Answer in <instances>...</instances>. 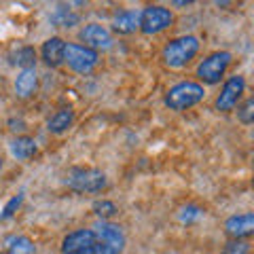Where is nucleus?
<instances>
[{"instance_id": "f257e3e1", "label": "nucleus", "mask_w": 254, "mask_h": 254, "mask_svg": "<svg viewBox=\"0 0 254 254\" xmlns=\"http://www.w3.org/2000/svg\"><path fill=\"white\" fill-rule=\"evenodd\" d=\"M205 98V89L203 85L195 83V81H180L174 87H170L165 93V106L170 110H187L190 106L199 104Z\"/></svg>"}, {"instance_id": "f03ea898", "label": "nucleus", "mask_w": 254, "mask_h": 254, "mask_svg": "<svg viewBox=\"0 0 254 254\" xmlns=\"http://www.w3.org/2000/svg\"><path fill=\"white\" fill-rule=\"evenodd\" d=\"M91 231L95 237V254H123L125 233L119 225L108 220H100Z\"/></svg>"}, {"instance_id": "7ed1b4c3", "label": "nucleus", "mask_w": 254, "mask_h": 254, "mask_svg": "<svg viewBox=\"0 0 254 254\" xmlns=\"http://www.w3.org/2000/svg\"><path fill=\"white\" fill-rule=\"evenodd\" d=\"M64 182L76 193H100L106 189V174L95 168H70Z\"/></svg>"}, {"instance_id": "20e7f679", "label": "nucleus", "mask_w": 254, "mask_h": 254, "mask_svg": "<svg viewBox=\"0 0 254 254\" xmlns=\"http://www.w3.org/2000/svg\"><path fill=\"white\" fill-rule=\"evenodd\" d=\"M197 51H199V41L195 36H178L165 45L163 62L170 68H182L195 58Z\"/></svg>"}, {"instance_id": "39448f33", "label": "nucleus", "mask_w": 254, "mask_h": 254, "mask_svg": "<svg viewBox=\"0 0 254 254\" xmlns=\"http://www.w3.org/2000/svg\"><path fill=\"white\" fill-rule=\"evenodd\" d=\"M100 53L89 49L85 45L78 43H66V51H64V64H68L70 68L78 74H89L91 70L98 66Z\"/></svg>"}, {"instance_id": "423d86ee", "label": "nucleus", "mask_w": 254, "mask_h": 254, "mask_svg": "<svg viewBox=\"0 0 254 254\" xmlns=\"http://www.w3.org/2000/svg\"><path fill=\"white\" fill-rule=\"evenodd\" d=\"M231 60H233V55L229 51H214L197 66V76L208 85H216L220 78L225 76Z\"/></svg>"}, {"instance_id": "0eeeda50", "label": "nucleus", "mask_w": 254, "mask_h": 254, "mask_svg": "<svg viewBox=\"0 0 254 254\" xmlns=\"http://www.w3.org/2000/svg\"><path fill=\"white\" fill-rule=\"evenodd\" d=\"M174 21V15L170 9H165V6H159V4H150L146 9H142L140 13V28L144 34H159V32H163L165 28H170Z\"/></svg>"}, {"instance_id": "6e6552de", "label": "nucleus", "mask_w": 254, "mask_h": 254, "mask_svg": "<svg viewBox=\"0 0 254 254\" xmlns=\"http://www.w3.org/2000/svg\"><path fill=\"white\" fill-rule=\"evenodd\" d=\"M244 89H246V78L242 74L229 76L225 81V85H222L218 98H216V108L220 110V113H229V110H233L237 106V102H240Z\"/></svg>"}, {"instance_id": "1a4fd4ad", "label": "nucleus", "mask_w": 254, "mask_h": 254, "mask_svg": "<svg viewBox=\"0 0 254 254\" xmlns=\"http://www.w3.org/2000/svg\"><path fill=\"white\" fill-rule=\"evenodd\" d=\"M62 254H95V237L91 229H76L62 242Z\"/></svg>"}, {"instance_id": "9d476101", "label": "nucleus", "mask_w": 254, "mask_h": 254, "mask_svg": "<svg viewBox=\"0 0 254 254\" xmlns=\"http://www.w3.org/2000/svg\"><path fill=\"white\" fill-rule=\"evenodd\" d=\"M78 36H81L85 47H89V49H93V51L108 49V47L113 45V34L108 32V28L100 26V23H87Z\"/></svg>"}, {"instance_id": "9b49d317", "label": "nucleus", "mask_w": 254, "mask_h": 254, "mask_svg": "<svg viewBox=\"0 0 254 254\" xmlns=\"http://www.w3.org/2000/svg\"><path fill=\"white\" fill-rule=\"evenodd\" d=\"M225 231L233 237V240H244L254 233V214L252 212H244V214H235V216L227 218L225 222Z\"/></svg>"}, {"instance_id": "f8f14e48", "label": "nucleus", "mask_w": 254, "mask_h": 254, "mask_svg": "<svg viewBox=\"0 0 254 254\" xmlns=\"http://www.w3.org/2000/svg\"><path fill=\"white\" fill-rule=\"evenodd\" d=\"M64 51H66V41L60 36H51L41 47V58L49 68H58L64 64Z\"/></svg>"}, {"instance_id": "ddd939ff", "label": "nucleus", "mask_w": 254, "mask_h": 254, "mask_svg": "<svg viewBox=\"0 0 254 254\" xmlns=\"http://www.w3.org/2000/svg\"><path fill=\"white\" fill-rule=\"evenodd\" d=\"M38 87V74H36V68H26L21 70L15 78V93H17V98H30V95H34Z\"/></svg>"}, {"instance_id": "4468645a", "label": "nucleus", "mask_w": 254, "mask_h": 254, "mask_svg": "<svg viewBox=\"0 0 254 254\" xmlns=\"http://www.w3.org/2000/svg\"><path fill=\"white\" fill-rule=\"evenodd\" d=\"M9 150H11V155L15 159H19V161H28V159H32L36 155V142L34 138H30V136H17L11 144H9Z\"/></svg>"}, {"instance_id": "2eb2a0df", "label": "nucleus", "mask_w": 254, "mask_h": 254, "mask_svg": "<svg viewBox=\"0 0 254 254\" xmlns=\"http://www.w3.org/2000/svg\"><path fill=\"white\" fill-rule=\"evenodd\" d=\"M140 28V13L136 11H121L113 19V30L117 34H131Z\"/></svg>"}, {"instance_id": "dca6fc26", "label": "nucleus", "mask_w": 254, "mask_h": 254, "mask_svg": "<svg viewBox=\"0 0 254 254\" xmlns=\"http://www.w3.org/2000/svg\"><path fill=\"white\" fill-rule=\"evenodd\" d=\"M74 123V113L70 108H60L58 113L53 117H49V121H47V129L51 133H64L68 131L70 127Z\"/></svg>"}, {"instance_id": "f3484780", "label": "nucleus", "mask_w": 254, "mask_h": 254, "mask_svg": "<svg viewBox=\"0 0 254 254\" xmlns=\"http://www.w3.org/2000/svg\"><path fill=\"white\" fill-rule=\"evenodd\" d=\"M51 21L58 28H72L74 23H78V15L72 13L70 9H66V6H58L51 15Z\"/></svg>"}, {"instance_id": "a211bd4d", "label": "nucleus", "mask_w": 254, "mask_h": 254, "mask_svg": "<svg viewBox=\"0 0 254 254\" xmlns=\"http://www.w3.org/2000/svg\"><path fill=\"white\" fill-rule=\"evenodd\" d=\"M6 248L9 254H34V242L26 235H17L6 242Z\"/></svg>"}, {"instance_id": "6ab92c4d", "label": "nucleus", "mask_w": 254, "mask_h": 254, "mask_svg": "<svg viewBox=\"0 0 254 254\" xmlns=\"http://www.w3.org/2000/svg\"><path fill=\"white\" fill-rule=\"evenodd\" d=\"M11 62L21 66V70L26 68H34V62H36V51L32 47H19L17 51L11 55Z\"/></svg>"}, {"instance_id": "aec40b11", "label": "nucleus", "mask_w": 254, "mask_h": 254, "mask_svg": "<svg viewBox=\"0 0 254 254\" xmlns=\"http://www.w3.org/2000/svg\"><path fill=\"white\" fill-rule=\"evenodd\" d=\"M93 212H95V216H100L102 220H108V218H113L115 214L119 212L117 208V203L113 201H108V199H98V201H93Z\"/></svg>"}, {"instance_id": "412c9836", "label": "nucleus", "mask_w": 254, "mask_h": 254, "mask_svg": "<svg viewBox=\"0 0 254 254\" xmlns=\"http://www.w3.org/2000/svg\"><path fill=\"white\" fill-rule=\"evenodd\" d=\"M237 119H240L244 125H250L254 121V98H248L237 108Z\"/></svg>"}, {"instance_id": "4be33fe9", "label": "nucleus", "mask_w": 254, "mask_h": 254, "mask_svg": "<svg viewBox=\"0 0 254 254\" xmlns=\"http://www.w3.org/2000/svg\"><path fill=\"white\" fill-rule=\"evenodd\" d=\"M203 216V210L199 205H185L180 210V220L182 222H193V220H199Z\"/></svg>"}, {"instance_id": "5701e85b", "label": "nucleus", "mask_w": 254, "mask_h": 254, "mask_svg": "<svg viewBox=\"0 0 254 254\" xmlns=\"http://www.w3.org/2000/svg\"><path fill=\"white\" fill-rule=\"evenodd\" d=\"M21 201H23V195L19 193V195H15V197H11L9 201H6V205H4V210H2V214H0V218L2 220H6V218H11L15 212H17V208L21 205Z\"/></svg>"}, {"instance_id": "b1692460", "label": "nucleus", "mask_w": 254, "mask_h": 254, "mask_svg": "<svg viewBox=\"0 0 254 254\" xmlns=\"http://www.w3.org/2000/svg\"><path fill=\"white\" fill-rule=\"evenodd\" d=\"M222 254H250V246L246 242H242V240H233V242H229L225 246Z\"/></svg>"}, {"instance_id": "393cba45", "label": "nucleus", "mask_w": 254, "mask_h": 254, "mask_svg": "<svg viewBox=\"0 0 254 254\" xmlns=\"http://www.w3.org/2000/svg\"><path fill=\"white\" fill-rule=\"evenodd\" d=\"M0 170H2V157H0Z\"/></svg>"}]
</instances>
